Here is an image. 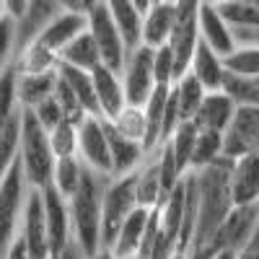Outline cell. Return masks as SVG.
I'll return each instance as SVG.
<instances>
[{
  "instance_id": "cell-1",
  "label": "cell",
  "mask_w": 259,
  "mask_h": 259,
  "mask_svg": "<svg viewBox=\"0 0 259 259\" xmlns=\"http://www.w3.org/2000/svg\"><path fill=\"white\" fill-rule=\"evenodd\" d=\"M231 168H233V158L223 156L205 168L192 171L194 179H197V189H200V218H197V228H194L189 251L212 246L223 221L236 207L233 192H231Z\"/></svg>"
},
{
  "instance_id": "cell-2",
  "label": "cell",
  "mask_w": 259,
  "mask_h": 259,
  "mask_svg": "<svg viewBox=\"0 0 259 259\" xmlns=\"http://www.w3.org/2000/svg\"><path fill=\"white\" fill-rule=\"evenodd\" d=\"M112 177L96 174L85 168V177L78 187V192L68 200L70 205V218H73V239L83 249L85 256H94L99 249H104L101 239V202H104V189Z\"/></svg>"
},
{
  "instance_id": "cell-3",
  "label": "cell",
  "mask_w": 259,
  "mask_h": 259,
  "mask_svg": "<svg viewBox=\"0 0 259 259\" xmlns=\"http://www.w3.org/2000/svg\"><path fill=\"white\" fill-rule=\"evenodd\" d=\"M18 161H21V168H24V177H26L29 187L45 189L47 184H52V171H55L57 156L52 150L47 127L36 119V114L31 109H24Z\"/></svg>"
},
{
  "instance_id": "cell-4",
  "label": "cell",
  "mask_w": 259,
  "mask_h": 259,
  "mask_svg": "<svg viewBox=\"0 0 259 259\" xmlns=\"http://www.w3.org/2000/svg\"><path fill=\"white\" fill-rule=\"evenodd\" d=\"M26 194H29V182L24 177L21 161L16 158L13 166L8 168V174L0 179V259L6 256L11 244L18 239Z\"/></svg>"
},
{
  "instance_id": "cell-5",
  "label": "cell",
  "mask_w": 259,
  "mask_h": 259,
  "mask_svg": "<svg viewBox=\"0 0 259 259\" xmlns=\"http://www.w3.org/2000/svg\"><path fill=\"white\" fill-rule=\"evenodd\" d=\"M138 205V194H135V174L127 177H114L109 179L104 189V202H101V239L104 246H112L122 223L133 215Z\"/></svg>"
},
{
  "instance_id": "cell-6",
  "label": "cell",
  "mask_w": 259,
  "mask_h": 259,
  "mask_svg": "<svg viewBox=\"0 0 259 259\" xmlns=\"http://www.w3.org/2000/svg\"><path fill=\"white\" fill-rule=\"evenodd\" d=\"M85 13H89V31H91L96 47L101 52V62L114 68L117 73H122L124 62H127V55H130V45H127L122 29L117 26L114 16L109 13L104 0L96 3L91 11H85Z\"/></svg>"
},
{
  "instance_id": "cell-7",
  "label": "cell",
  "mask_w": 259,
  "mask_h": 259,
  "mask_svg": "<svg viewBox=\"0 0 259 259\" xmlns=\"http://www.w3.org/2000/svg\"><path fill=\"white\" fill-rule=\"evenodd\" d=\"M78 156L85 168L96 171V174L112 177V148L109 135H106V119L104 117H89L78 130Z\"/></svg>"
},
{
  "instance_id": "cell-8",
  "label": "cell",
  "mask_w": 259,
  "mask_h": 259,
  "mask_svg": "<svg viewBox=\"0 0 259 259\" xmlns=\"http://www.w3.org/2000/svg\"><path fill=\"white\" fill-rule=\"evenodd\" d=\"M122 83H124V94L127 104L143 106L148 96L156 91V70H153V47L138 45L135 50H130L127 62L122 68Z\"/></svg>"
},
{
  "instance_id": "cell-9",
  "label": "cell",
  "mask_w": 259,
  "mask_h": 259,
  "mask_svg": "<svg viewBox=\"0 0 259 259\" xmlns=\"http://www.w3.org/2000/svg\"><path fill=\"white\" fill-rule=\"evenodd\" d=\"M18 236H21V241L26 244V251H29L31 259H52L41 189L29 187L26 207H24V218H21V231H18Z\"/></svg>"
},
{
  "instance_id": "cell-10",
  "label": "cell",
  "mask_w": 259,
  "mask_h": 259,
  "mask_svg": "<svg viewBox=\"0 0 259 259\" xmlns=\"http://www.w3.org/2000/svg\"><path fill=\"white\" fill-rule=\"evenodd\" d=\"M41 200H45V215H47V233H50V254L57 259L68 249L73 239V218H70V205L62 194L47 184L41 189Z\"/></svg>"
},
{
  "instance_id": "cell-11",
  "label": "cell",
  "mask_w": 259,
  "mask_h": 259,
  "mask_svg": "<svg viewBox=\"0 0 259 259\" xmlns=\"http://www.w3.org/2000/svg\"><path fill=\"white\" fill-rule=\"evenodd\" d=\"M256 221H259V202H254V205H236L231 210V215L223 221L212 246L215 249H233V251L241 254L244 249H249V244L254 239Z\"/></svg>"
},
{
  "instance_id": "cell-12",
  "label": "cell",
  "mask_w": 259,
  "mask_h": 259,
  "mask_svg": "<svg viewBox=\"0 0 259 259\" xmlns=\"http://www.w3.org/2000/svg\"><path fill=\"white\" fill-rule=\"evenodd\" d=\"M135 194H138V205L156 210L166 202L168 192L161 177V161H158V150H150L148 158L140 163L135 171Z\"/></svg>"
},
{
  "instance_id": "cell-13",
  "label": "cell",
  "mask_w": 259,
  "mask_h": 259,
  "mask_svg": "<svg viewBox=\"0 0 259 259\" xmlns=\"http://www.w3.org/2000/svg\"><path fill=\"white\" fill-rule=\"evenodd\" d=\"M91 75H94V89H96L101 117L104 119H114L127 106V94H124L122 73H117L114 68H109V65L101 62Z\"/></svg>"
},
{
  "instance_id": "cell-14",
  "label": "cell",
  "mask_w": 259,
  "mask_h": 259,
  "mask_svg": "<svg viewBox=\"0 0 259 259\" xmlns=\"http://www.w3.org/2000/svg\"><path fill=\"white\" fill-rule=\"evenodd\" d=\"M85 29H89V13H85V11H68V8H62L45 26V31L39 34V41L60 55Z\"/></svg>"
},
{
  "instance_id": "cell-15",
  "label": "cell",
  "mask_w": 259,
  "mask_h": 259,
  "mask_svg": "<svg viewBox=\"0 0 259 259\" xmlns=\"http://www.w3.org/2000/svg\"><path fill=\"white\" fill-rule=\"evenodd\" d=\"M236 112H239V104H236L223 89L221 91H207L192 122L197 124V130L226 133L233 122V117H236Z\"/></svg>"
},
{
  "instance_id": "cell-16",
  "label": "cell",
  "mask_w": 259,
  "mask_h": 259,
  "mask_svg": "<svg viewBox=\"0 0 259 259\" xmlns=\"http://www.w3.org/2000/svg\"><path fill=\"white\" fill-rule=\"evenodd\" d=\"M177 24V3L174 0H158L143 16V31H140V45L145 47H163L168 45L171 34Z\"/></svg>"
},
{
  "instance_id": "cell-17",
  "label": "cell",
  "mask_w": 259,
  "mask_h": 259,
  "mask_svg": "<svg viewBox=\"0 0 259 259\" xmlns=\"http://www.w3.org/2000/svg\"><path fill=\"white\" fill-rule=\"evenodd\" d=\"M200 39L205 45H210L218 55H231L236 47V34H233V26L226 21V16L221 13L218 6L212 3H202V11H200Z\"/></svg>"
},
{
  "instance_id": "cell-18",
  "label": "cell",
  "mask_w": 259,
  "mask_h": 259,
  "mask_svg": "<svg viewBox=\"0 0 259 259\" xmlns=\"http://www.w3.org/2000/svg\"><path fill=\"white\" fill-rule=\"evenodd\" d=\"M231 192L236 205H254L259 202V153H251L233 158L231 168Z\"/></svg>"
},
{
  "instance_id": "cell-19",
  "label": "cell",
  "mask_w": 259,
  "mask_h": 259,
  "mask_svg": "<svg viewBox=\"0 0 259 259\" xmlns=\"http://www.w3.org/2000/svg\"><path fill=\"white\" fill-rule=\"evenodd\" d=\"M106 135H109V148H112V166H114V177H127V174H135L140 168V163L148 158V150L143 143L138 140H130L122 133H117L114 124L106 119Z\"/></svg>"
},
{
  "instance_id": "cell-20",
  "label": "cell",
  "mask_w": 259,
  "mask_h": 259,
  "mask_svg": "<svg viewBox=\"0 0 259 259\" xmlns=\"http://www.w3.org/2000/svg\"><path fill=\"white\" fill-rule=\"evenodd\" d=\"M60 11H62L60 0H29L24 16L16 18V24H18V50L26 47L29 41L39 39V34L45 31V26Z\"/></svg>"
},
{
  "instance_id": "cell-21",
  "label": "cell",
  "mask_w": 259,
  "mask_h": 259,
  "mask_svg": "<svg viewBox=\"0 0 259 259\" xmlns=\"http://www.w3.org/2000/svg\"><path fill=\"white\" fill-rule=\"evenodd\" d=\"M189 73L197 75V80L205 85L207 91H221L223 83H226V62H223V55H218L210 45L200 39L197 50H194V57H192V65H189Z\"/></svg>"
},
{
  "instance_id": "cell-22",
  "label": "cell",
  "mask_w": 259,
  "mask_h": 259,
  "mask_svg": "<svg viewBox=\"0 0 259 259\" xmlns=\"http://www.w3.org/2000/svg\"><path fill=\"white\" fill-rule=\"evenodd\" d=\"M150 212L153 210H148V207H135L133 215L122 223L114 244L109 246L117 254V259H130V256L138 254L145 233H148V226H150Z\"/></svg>"
},
{
  "instance_id": "cell-23",
  "label": "cell",
  "mask_w": 259,
  "mask_h": 259,
  "mask_svg": "<svg viewBox=\"0 0 259 259\" xmlns=\"http://www.w3.org/2000/svg\"><path fill=\"white\" fill-rule=\"evenodd\" d=\"M13 68L18 75H41V73H52L60 68V55L55 50H50L47 45H41L39 39L29 41L26 47H21Z\"/></svg>"
},
{
  "instance_id": "cell-24",
  "label": "cell",
  "mask_w": 259,
  "mask_h": 259,
  "mask_svg": "<svg viewBox=\"0 0 259 259\" xmlns=\"http://www.w3.org/2000/svg\"><path fill=\"white\" fill-rule=\"evenodd\" d=\"M57 80H60V68L52 70V73H41V75H18L16 94H18L21 106H24V109H34L36 104H41L45 99L55 96Z\"/></svg>"
},
{
  "instance_id": "cell-25",
  "label": "cell",
  "mask_w": 259,
  "mask_h": 259,
  "mask_svg": "<svg viewBox=\"0 0 259 259\" xmlns=\"http://www.w3.org/2000/svg\"><path fill=\"white\" fill-rule=\"evenodd\" d=\"M60 62L73 65V68H80V70H89V73H94L99 68L101 65V52H99V47H96V41H94L89 29H85L80 36H75L70 45L60 52Z\"/></svg>"
},
{
  "instance_id": "cell-26",
  "label": "cell",
  "mask_w": 259,
  "mask_h": 259,
  "mask_svg": "<svg viewBox=\"0 0 259 259\" xmlns=\"http://www.w3.org/2000/svg\"><path fill=\"white\" fill-rule=\"evenodd\" d=\"M104 3L114 16L117 26L122 29L130 50H135L140 45V31H143V13L138 11L135 0H104Z\"/></svg>"
},
{
  "instance_id": "cell-27",
  "label": "cell",
  "mask_w": 259,
  "mask_h": 259,
  "mask_svg": "<svg viewBox=\"0 0 259 259\" xmlns=\"http://www.w3.org/2000/svg\"><path fill=\"white\" fill-rule=\"evenodd\" d=\"M171 91H174V96H177L182 122H192L194 114H197V109H200L202 99H205V94H207V89L197 80V75L184 73L179 80L171 83Z\"/></svg>"
},
{
  "instance_id": "cell-28",
  "label": "cell",
  "mask_w": 259,
  "mask_h": 259,
  "mask_svg": "<svg viewBox=\"0 0 259 259\" xmlns=\"http://www.w3.org/2000/svg\"><path fill=\"white\" fill-rule=\"evenodd\" d=\"M60 78L75 91V96L83 101V106L89 109L91 117H101L99 112V99H96V89H94V75L89 70L73 68V65L60 62Z\"/></svg>"
},
{
  "instance_id": "cell-29",
  "label": "cell",
  "mask_w": 259,
  "mask_h": 259,
  "mask_svg": "<svg viewBox=\"0 0 259 259\" xmlns=\"http://www.w3.org/2000/svg\"><path fill=\"white\" fill-rule=\"evenodd\" d=\"M83 177H85V166H83L80 156H62V158H57L55 171H52V187L65 200H70L78 192Z\"/></svg>"
},
{
  "instance_id": "cell-30",
  "label": "cell",
  "mask_w": 259,
  "mask_h": 259,
  "mask_svg": "<svg viewBox=\"0 0 259 259\" xmlns=\"http://www.w3.org/2000/svg\"><path fill=\"white\" fill-rule=\"evenodd\" d=\"M197 133H200V130H197V124H194V122H182V124L174 130V135L166 140V145H168L171 153H174L177 166H179V171H182L184 177L192 171V156H194Z\"/></svg>"
},
{
  "instance_id": "cell-31",
  "label": "cell",
  "mask_w": 259,
  "mask_h": 259,
  "mask_svg": "<svg viewBox=\"0 0 259 259\" xmlns=\"http://www.w3.org/2000/svg\"><path fill=\"white\" fill-rule=\"evenodd\" d=\"M226 156V133L215 130H200L197 143H194V156H192V171L205 168Z\"/></svg>"
},
{
  "instance_id": "cell-32",
  "label": "cell",
  "mask_w": 259,
  "mask_h": 259,
  "mask_svg": "<svg viewBox=\"0 0 259 259\" xmlns=\"http://www.w3.org/2000/svg\"><path fill=\"white\" fill-rule=\"evenodd\" d=\"M112 124H114V130L117 133H122L124 138H130V140H138V143H148V117H145V109L143 106H135V104H127L124 109L114 117V119H109ZM148 150V148H145Z\"/></svg>"
},
{
  "instance_id": "cell-33",
  "label": "cell",
  "mask_w": 259,
  "mask_h": 259,
  "mask_svg": "<svg viewBox=\"0 0 259 259\" xmlns=\"http://www.w3.org/2000/svg\"><path fill=\"white\" fill-rule=\"evenodd\" d=\"M223 91L239 104V106H259V75L246 78V75H226Z\"/></svg>"
},
{
  "instance_id": "cell-34",
  "label": "cell",
  "mask_w": 259,
  "mask_h": 259,
  "mask_svg": "<svg viewBox=\"0 0 259 259\" xmlns=\"http://www.w3.org/2000/svg\"><path fill=\"white\" fill-rule=\"evenodd\" d=\"M223 62H226V70L231 75L254 78V75H259V47H254V45H239L231 55L223 57Z\"/></svg>"
},
{
  "instance_id": "cell-35",
  "label": "cell",
  "mask_w": 259,
  "mask_h": 259,
  "mask_svg": "<svg viewBox=\"0 0 259 259\" xmlns=\"http://www.w3.org/2000/svg\"><path fill=\"white\" fill-rule=\"evenodd\" d=\"M18 55V24L13 16H0V75L13 68V60Z\"/></svg>"
},
{
  "instance_id": "cell-36",
  "label": "cell",
  "mask_w": 259,
  "mask_h": 259,
  "mask_svg": "<svg viewBox=\"0 0 259 259\" xmlns=\"http://www.w3.org/2000/svg\"><path fill=\"white\" fill-rule=\"evenodd\" d=\"M78 124L70 122V119H62L60 124H55L50 133V143H52V150L55 156L62 158V156H78Z\"/></svg>"
},
{
  "instance_id": "cell-37",
  "label": "cell",
  "mask_w": 259,
  "mask_h": 259,
  "mask_svg": "<svg viewBox=\"0 0 259 259\" xmlns=\"http://www.w3.org/2000/svg\"><path fill=\"white\" fill-rule=\"evenodd\" d=\"M55 99H57V104H60V109H62V114H65V119H70V122H75L78 127L89 119L91 114H89V109L83 106V101L75 96V91L70 89L68 83H65L62 78L57 80V89H55Z\"/></svg>"
},
{
  "instance_id": "cell-38",
  "label": "cell",
  "mask_w": 259,
  "mask_h": 259,
  "mask_svg": "<svg viewBox=\"0 0 259 259\" xmlns=\"http://www.w3.org/2000/svg\"><path fill=\"white\" fill-rule=\"evenodd\" d=\"M153 70H156V83L158 85H171L177 80V57L168 45L153 50Z\"/></svg>"
},
{
  "instance_id": "cell-39",
  "label": "cell",
  "mask_w": 259,
  "mask_h": 259,
  "mask_svg": "<svg viewBox=\"0 0 259 259\" xmlns=\"http://www.w3.org/2000/svg\"><path fill=\"white\" fill-rule=\"evenodd\" d=\"M31 112L36 114V119L45 124L47 130H52L55 124H60V122L65 119V114H62V109H60V104H57L55 96H50V99H45L41 104H36Z\"/></svg>"
},
{
  "instance_id": "cell-40",
  "label": "cell",
  "mask_w": 259,
  "mask_h": 259,
  "mask_svg": "<svg viewBox=\"0 0 259 259\" xmlns=\"http://www.w3.org/2000/svg\"><path fill=\"white\" fill-rule=\"evenodd\" d=\"M3 259H31V256H29V251H26V244L21 241V236L11 244V249L6 251V256H3Z\"/></svg>"
},
{
  "instance_id": "cell-41",
  "label": "cell",
  "mask_w": 259,
  "mask_h": 259,
  "mask_svg": "<svg viewBox=\"0 0 259 259\" xmlns=\"http://www.w3.org/2000/svg\"><path fill=\"white\" fill-rule=\"evenodd\" d=\"M3 3H6V13L8 16L21 18V16H24V11H26V6H29V0H3Z\"/></svg>"
},
{
  "instance_id": "cell-42",
  "label": "cell",
  "mask_w": 259,
  "mask_h": 259,
  "mask_svg": "<svg viewBox=\"0 0 259 259\" xmlns=\"http://www.w3.org/2000/svg\"><path fill=\"white\" fill-rule=\"evenodd\" d=\"M57 259H89V256H85V254H83V249H80V246L73 241L68 249H65V251L57 256Z\"/></svg>"
},
{
  "instance_id": "cell-43",
  "label": "cell",
  "mask_w": 259,
  "mask_h": 259,
  "mask_svg": "<svg viewBox=\"0 0 259 259\" xmlns=\"http://www.w3.org/2000/svg\"><path fill=\"white\" fill-rule=\"evenodd\" d=\"M210 259H239V251H233V249H215V254Z\"/></svg>"
},
{
  "instance_id": "cell-44",
  "label": "cell",
  "mask_w": 259,
  "mask_h": 259,
  "mask_svg": "<svg viewBox=\"0 0 259 259\" xmlns=\"http://www.w3.org/2000/svg\"><path fill=\"white\" fill-rule=\"evenodd\" d=\"M91 259H117V254H114L109 246H104V249H99V251H96Z\"/></svg>"
},
{
  "instance_id": "cell-45",
  "label": "cell",
  "mask_w": 259,
  "mask_h": 259,
  "mask_svg": "<svg viewBox=\"0 0 259 259\" xmlns=\"http://www.w3.org/2000/svg\"><path fill=\"white\" fill-rule=\"evenodd\" d=\"M60 6L68 8V11H83V3H80V0H60Z\"/></svg>"
},
{
  "instance_id": "cell-46",
  "label": "cell",
  "mask_w": 259,
  "mask_h": 259,
  "mask_svg": "<svg viewBox=\"0 0 259 259\" xmlns=\"http://www.w3.org/2000/svg\"><path fill=\"white\" fill-rule=\"evenodd\" d=\"M153 3H156V0H135V6H138V11L145 16L150 8H153Z\"/></svg>"
},
{
  "instance_id": "cell-47",
  "label": "cell",
  "mask_w": 259,
  "mask_h": 259,
  "mask_svg": "<svg viewBox=\"0 0 259 259\" xmlns=\"http://www.w3.org/2000/svg\"><path fill=\"white\" fill-rule=\"evenodd\" d=\"M239 259H259V249H244L239 254Z\"/></svg>"
},
{
  "instance_id": "cell-48",
  "label": "cell",
  "mask_w": 259,
  "mask_h": 259,
  "mask_svg": "<svg viewBox=\"0 0 259 259\" xmlns=\"http://www.w3.org/2000/svg\"><path fill=\"white\" fill-rule=\"evenodd\" d=\"M249 249H259V221H256V231H254V239H251Z\"/></svg>"
},
{
  "instance_id": "cell-49",
  "label": "cell",
  "mask_w": 259,
  "mask_h": 259,
  "mask_svg": "<svg viewBox=\"0 0 259 259\" xmlns=\"http://www.w3.org/2000/svg\"><path fill=\"white\" fill-rule=\"evenodd\" d=\"M80 3H83V11H91L96 3H101V0H80Z\"/></svg>"
},
{
  "instance_id": "cell-50",
  "label": "cell",
  "mask_w": 259,
  "mask_h": 259,
  "mask_svg": "<svg viewBox=\"0 0 259 259\" xmlns=\"http://www.w3.org/2000/svg\"><path fill=\"white\" fill-rule=\"evenodd\" d=\"M205 3H212V6H221V3H226V0H205Z\"/></svg>"
},
{
  "instance_id": "cell-51",
  "label": "cell",
  "mask_w": 259,
  "mask_h": 259,
  "mask_svg": "<svg viewBox=\"0 0 259 259\" xmlns=\"http://www.w3.org/2000/svg\"><path fill=\"white\" fill-rule=\"evenodd\" d=\"M0 16H6V3L0 0Z\"/></svg>"
},
{
  "instance_id": "cell-52",
  "label": "cell",
  "mask_w": 259,
  "mask_h": 259,
  "mask_svg": "<svg viewBox=\"0 0 259 259\" xmlns=\"http://www.w3.org/2000/svg\"><path fill=\"white\" fill-rule=\"evenodd\" d=\"M256 153H259V145H256Z\"/></svg>"
},
{
  "instance_id": "cell-53",
  "label": "cell",
  "mask_w": 259,
  "mask_h": 259,
  "mask_svg": "<svg viewBox=\"0 0 259 259\" xmlns=\"http://www.w3.org/2000/svg\"><path fill=\"white\" fill-rule=\"evenodd\" d=\"M130 259H135V256H130Z\"/></svg>"
},
{
  "instance_id": "cell-54",
  "label": "cell",
  "mask_w": 259,
  "mask_h": 259,
  "mask_svg": "<svg viewBox=\"0 0 259 259\" xmlns=\"http://www.w3.org/2000/svg\"><path fill=\"white\" fill-rule=\"evenodd\" d=\"M156 3H158V0H156Z\"/></svg>"
}]
</instances>
